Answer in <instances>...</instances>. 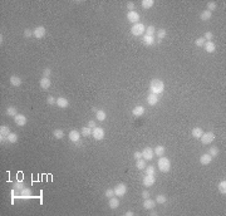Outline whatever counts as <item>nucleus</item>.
Returning a JSON list of instances; mask_svg holds the SVG:
<instances>
[{
	"mask_svg": "<svg viewBox=\"0 0 226 216\" xmlns=\"http://www.w3.org/2000/svg\"><path fill=\"white\" fill-rule=\"evenodd\" d=\"M165 91V83L160 79H153V81H151V83H149V92L153 94H161L163 93Z\"/></svg>",
	"mask_w": 226,
	"mask_h": 216,
	"instance_id": "f257e3e1",
	"label": "nucleus"
},
{
	"mask_svg": "<svg viewBox=\"0 0 226 216\" xmlns=\"http://www.w3.org/2000/svg\"><path fill=\"white\" fill-rule=\"evenodd\" d=\"M157 166H158V168H160L161 172L166 173V172H168V171L171 170V162H170V160H168L167 157L161 156V158H158Z\"/></svg>",
	"mask_w": 226,
	"mask_h": 216,
	"instance_id": "f03ea898",
	"label": "nucleus"
},
{
	"mask_svg": "<svg viewBox=\"0 0 226 216\" xmlns=\"http://www.w3.org/2000/svg\"><path fill=\"white\" fill-rule=\"evenodd\" d=\"M145 31H146V27L142 23H136V24H133V27L131 28V33H132V35H135V37L143 35Z\"/></svg>",
	"mask_w": 226,
	"mask_h": 216,
	"instance_id": "7ed1b4c3",
	"label": "nucleus"
},
{
	"mask_svg": "<svg viewBox=\"0 0 226 216\" xmlns=\"http://www.w3.org/2000/svg\"><path fill=\"white\" fill-rule=\"evenodd\" d=\"M92 136H93L95 141H102L104 138V136H106V132H104V129L102 127H95L92 131Z\"/></svg>",
	"mask_w": 226,
	"mask_h": 216,
	"instance_id": "20e7f679",
	"label": "nucleus"
},
{
	"mask_svg": "<svg viewBox=\"0 0 226 216\" xmlns=\"http://www.w3.org/2000/svg\"><path fill=\"white\" fill-rule=\"evenodd\" d=\"M200 139H201L202 145H210V143H212V142H214L215 135H214V132H203Z\"/></svg>",
	"mask_w": 226,
	"mask_h": 216,
	"instance_id": "39448f33",
	"label": "nucleus"
},
{
	"mask_svg": "<svg viewBox=\"0 0 226 216\" xmlns=\"http://www.w3.org/2000/svg\"><path fill=\"white\" fill-rule=\"evenodd\" d=\"M114 195L118 196V197H122V196L126 195L127 192V186L125 185V183H118V185L114 186Z\"/></svg>",
	"mask_w": 226,
	"mask_h": 216,
	"instance_id": "423d86ee",
	"label": "nucleus"
},
{
	"mask_svg": "<svg viewBox=\"0 0 226 216\" xmlns=\"http://www.w3.org/2000/svg\"><path fill=\"white\" fill-rule=\"evenodd\" d=\"M45 28L43 27V25H39V27H37L35 29H34V38L35 39H43L44 37H45Z\"/></svg>",
	"mask_w": 226,
	"mask_h": 216,
	"instance_id": "0eeeda50",
	"label": "nucleus"
},
{
	"mask_svg": "<svg viewBox=\"0 0 226 216\" xmlns=\"http://www.w3.org/2000/svg\"><path fill=\"white\" fill-rule=\"evenodd\" d=\"M153 155H155V152H153V150H152L151 147L143 148V151H142V158H145L146 161L153 160Z\"/></svg>",
	"mask_w": 226,
	"mask_h": 216,
	"instance_id": "6e6552de",
	"label": "nucleus"
},
{
	"mask_svg": "<svg viewBox=\"0 0 226 216\" xmlns=\"http://www.w3.org/2000/svg\"><path fill=\"white\" fill-rule=\"evenodd\" d=\"M14 122H15V125H18L19 127H24L28 122V118L24 114H17V116L14 117Z\"/></svg>",
	"mask_w": 226,
	"mask_h": 216,
	"instance_id": "1a4fd4ad",
	"label": "nucleus"
},
{
	"mask_svg": "<svg viewBox=\"0 0 226 216\" xmlns=\"http://www.w3.org/2000/svg\"><path fill=\"white\" fill-rule=\"evenodd\" d=\"M127 19L128 21H131L132 24H136V23H139V14L137 11H128L127 13Z\"/></svg>",
	"mask_w": 226,
	"mask_h": 216,
	"instance_id": "9d476101",
	"label": "nucleus"
},
{
	"mask_svg": "<svg viewBox=\"0 0 226 216\" xmlns=\"http://www.w3.org/2000/svg\"><path fill=\"white\" fill-rule=\"evenodd\" d=\"M155 182H156L155 176H149V175H146V176L143 177V186H145V187H151V186H153Z\"/></svg>",
	"mask_w": 226,
	"mask_h": 216,
	"instance_id": "9b49d317",
	"label": "nucleus"
},
{
	"mask_svg": "<svg viewBox=\"0 0 226 216\" xmlns=\"http://www.w3.org/2000/svg\"><path fill=\"white\" fill-rule=\"evenodd\" d=\"M24 182L21 180H18L17 182H14V185H13V192L11 193H20V191L24 189Z\"/></svg>",
	"mask_w": 226,
	"mask_h": 216,
	"instance_id": "f8f14e48",
	"label": "nucleus"
},
{
	"mask_svg": "<svg viewBox=\"0 0 226 216\" xmlns=\"http://www.w3.org/2000/svg\"><path fill=\"white\" fill-rule=\"evenodd\" d=\"M50 84H52V81H50L49 78H45V77H42V79H40V82H39V85H40V88H42L43 91L49 89Z\"/></svg>",
	"mask_w": 226,
	"mask_h": 216,
	"instance_id": "ddd939ff",
	"label": "nucleus"
},
{
	"mask_svg": "<svg viewBox=\"0 0 226 216\" xmlns=\"http://www.w3.org/2000/svg\"><path fill=\"white\" fill-rule=\"evenodd\" d=\"M69 139L73 142V143H77L78 141H81V133L78 131H75V129H73V131L69 132Z\"/></svg>",
	"mask_w": 226,
	"mask_h": 216,
	"instance_id": "4468645a",
	"label": "nucleus"
},
{
	"mask_svg": "<svg viewBox=\"0 0 226 216\" xmlns=\"http://www.w3.org/2000/svg\"><path fill=\"white\" fill-rule=\"evenodd\" d=\"M212 161V157L210 156L209 153H203L201 155V157H200V163L202 165V166H207V165L211 163Z\"/></svg>",
	"mask_w": 226,
	"mask_h": 216,
	"instance_id": "2eb2a0df",
	"label": "nucleus"
},
{
	"mask_svg": "<svg viewBox=\"0 0 226 216\" xmlns=\"http://www.w3.org/2000/svg\"><path fill=\"white\" fill-rule=\"evenodd\" d=\"M143 207L146 209V210H152V209L156 207V201L155 200H151V199H145V201H143Z\"/></svg>",
	"mask_w": 226,
	"mask_h": 216,
	"instance_id": "dca6fc26",
	"label": "nucleus"
},
{
	"mask_svg": "<svg viewBox=\"0 0 226 216\" xmlns=\"http://www.w3.org/2000/svg\"><path fill=\"white\" fill-rule=\"evenodd\" d=\"M158 96L157 94H153V93H149L147 96V103L149 104V106H156V104L158 103Z\"/></svg>",
	"mask_w": 226,
	"mask_h": 216,
	"instance_id": "f3484780",
	"label": "nucleus"
},
{
	"mask_svg": "<svg viewBox=\"0 0 226 216\" xmlns=\"http://www.w3.org/2000/svg\"><path fill=\"white\" fill-rule=\"evenodd\" d=\"M57 106L59 108H67L69 106V102L65 97H58L57 98Z\"/></svg>",
	"mask_w": 226,
	"mask_h": 216,
	"instance_id": "a211bd4d",
	"label": "nucleus"
},
{
	"mask_svg": "<svg viewBox=\"0 0 226 216\" xmlns=\"http://www.w3.org/2000/svg\"><path fill=\"white\" fill-rule=\"evenodd\" d=\"M145 107L143 106H136L135 108H133V111H132V114L135 117H141V116H143L145 114Z\"/></svg>",
	"mask_w": 226,
	"mask_h": 216,
	"instance_id": "6ab92c4d",
	"label": "nucleus"
},
{
	"mask_svg": "<svg viewBox=\"0 0 226 216\" xmlns=\"http://www.w3.org/2000/svg\"><path fill=\"white\" fill-rule=\"evenodd\" d=\"M10 84L13 85V87H19V85L21 84V78L19 77V75L13 74L10 77Z\"/></svg>",
	"mask_w": 226,
	"mask_h": 216,
	"instance_id": "aec40b11",
	"label": "nucleus"
},
{
	"mask_svg": "<svg viewBox=\"0 0 226 216\" xmlns=\"http://www.w3.org/2000/svg\"><path fill=\"white\" fill-rule=\"evenodd\" d=\"M108 206H109V209H112V210H116L119 206V200L113 196V197H111L109 201H108Z\"/></svg>",
	"mask_w": 226,
	"mask_h": 216,
	"instance_id": "412c9836",
	"label": "nucleus"
},
{
	"mask_svg": "<svg viewBox=\"0 0 226 216\" xmlns=\"http://www.w3.org/2000/svg\"><path fill=\"white\" fill-rule=\"evenodd\" d=\"M203 48H205V50L207 53H214L216 50V45H215V43H212V42H206L203 44Z\"/></svg>",
	"mask_w": 226,
	"mask_h": 216,
	"instance_id": "4be33fe9",
	"label": "nucleus"
},
{
	"mask_svg": "<svg viewBox=\"0 0 226 216\" xmlns=\"http://www.w3.org/2000/svg\"><path fill=\"white\" fill-rule=\"evenodd\" d=\"M19 195H20V197H23V199H30L31 197V190L29 189V187H24Z\"/></svg>",
	"mask_w": 226,
	"mask_h": 216,
	"instance_id": "5701e85b",
	"label": "nucleus"
},
{
	"mask_svg": "<svg viewBox=\"0 0 226 216\" xmlns=\"http://www.w3.org/2000/svg\"><path fill=\"white\" fill-rule=\"evenodd\" d=\"M165 151H166V148H165L163 146H161V145L156 146V147L153 148V152H155V155H156V156H158V157L163 156V155H165Z\"/></svg>",
	"mask_w": 226,
	"mask_h": 216,
	"instance_id": "b1692460",
	"label": "nucleus"
},
{
	"mask_svg": "<svg viewBox=\"0 0 226 216\" xmlns=\"http://www.w3.org/2000/svg\"><path fill=\"white\" fill-rule=\"evenodd\" d=\"M95 118H97L98 121H106V118H107V114H106V112L104 111H102V109H98L97 112H95Z\"/></svg>",
	"mask_w": 226,
	"mask_h": 216,
	"instance_id": "393cba45",
	"label": "nucleus"
},
{
	"mask_svg": "<svg viewBox=\"0 0 226 216\" xmlns=\"http://www.w3.org/2000/svg\"><path fill=\"white\" fill-rule=\"evenodd\" d=\"M202 133H203L202 128H200V127H195V128L192 129V137L193 138H201Z\"/></svg>",
	"mask_w": 226,
	"mask_h": 216,
	"instance_id": "a878e982",
	"label": "nucleus"
},
{
	"mask_svg": "<svg viewBox=\"0 0 226 216\" xmlns=\"http://www.w3.org/2000/svg\"><path fill=\"white\" fill-rule=\"evenodd\" d=\"M211 17H212V13H211V11H209V10H203V11L201 13V15H200L201 20H203V21L210 20V19H211Z\"/></svg>",
	"mask_w": 226,
	"mask_h": 216,
	"instance_id": "bb28decb",
	"label": "nucleus"
},
{
	"mask_svg": "<svg viewBox=\"0 0 226 216\" xmlns=\"http://www.w3.org/2000/svg\"><path fill=\"white\" fill-rule=\"evenodd\" d=\"M6 114L14 118V117L18 114V111H17V108H15L14 106H9L8 108H6Z\"/></svg>",
	"mask_w": 226,
	"mask_h": 216,
	"instance_id": "cd10ccee",
	"label": "nucleus"
},
{
	"mask_svg": "<svg viewBox=\"0 0 226 216\" xmlns=\"http://www.w3.org/2000/svg\"><path fill=\"white\" fill-rule=\"evenodd\" d=\"M53 137L55 139H62L63 137H64V132H63L62 129H59V128L54 129V131H53Z\"/></svg>",
	"mask_w": 226,
	"mask_h": 216,
	"instance_id": "c85d7f7f",
	"label": "nucleus"
},
{
	"mask_svg": "<svg viewBox=\"0 0 226 216\" xmlns=\"http://www.w3.org/2000/svg\"><path fill=\"white\" fill-rule=\"evenodd\" d=\"M10 128L8 126H1L0 127V136H4V137H8L10 135Z\"/></svg>",
	"mask_w": 226,
	"mask_h": 216,
	"instance_id": "c756f323",
	"label": "nucleus"
},
{
	"mask_svg": "<svg viewBox=\"0 0 226 216\" xmlns=\"http://www.w3.org/2000/svg\"><path fill=\"white\" fill-rule=\"evenodd\" d=\"M217 189H219V192L222 193V195H225V193H226V181L225 180H222V181L219 182Z\"/></svg>",
	"mask_w": 226,
	"mask_h": 216,
	"instance_id": "7c9ffc66",
	"label": "nucleus"
},
{
	"mask_svg": "<svg viewBox=\"0 0 226 216\" xmlns=\"http://www.w3.org/2000/svg\"><path fill=\"white\" fill-rule=\"evenodd\" d=\"M143 43H145L146 45H152V44L155 43V38L145 34V35H143Z\"/></svg>",
	"mask_w": 226,
	"mask_h": 216,
	"instance_id": "2f4dec72",
	"label": "nucleus"
},
{
	"mask_svg": "<svg viewBox=\"0 0 226 216\" xmlns=\"http://www.w3.org/2000/svg\"><path fill=\"white\" fill-rule=\"evenodd\" d=\"M153 4H155L153 0H143V1L141 3V5H142L143 9H149V8H152V6H153Z\"/></svg>",
	"mask_w": 226,
	"mask_h": 216,
	"instance_id": "473e14b6",
	"label": "nucleus"
},
{
	"mask_svg": "<svg viewBox=\"0 0 226 216\" xmlns=\"http://www.w3.org/2000/svg\"><path fill=\"white\" fill-rule=\"evenodd\" d=\"M18 135L17 133H14V132H11L10 135L8 136V142H10V143H17L18 142Z\"/></svg>",
	"mask_w": 226,
	"mask_h": 216,
	"instance_id": "72a5a7b5",
	"label": "nucleus"
},
{
	"mask_svg": "<svg viewBox=\"0 0 226 216\" xmlns=\"http://www.w3.org/2000/svg\"><path fill=\"white\" fill-rule=\"evenodd\" d=\"M146 35H149V37H153L155 33H156V28L153 27V25H149V27L146 28Z\"/></svg>",
	"mask_w": 226,
	"mask_h": 216,
	"instance_id": "f704fd0d",
	"label": "nucleus"
},
{
	"mask_svg": "<svg viewBox=\"0 0 226 216\" xmlns=\"http://www.w3.org/2000/svg\"><path fill=\"white\" fill-rule=\"evenodd\" d=\"M82 135H83V137H89V136L92 135V128H89L88 126H85L82 128Z\"/></svg>",
	"mask_w": 226,
	"mask_h": 216,
	"instance_id": "c9c22d12",
	"label": "nucleus"
},
{
	"mask_svg": "<svg viewBox=\"0 0 226 216\" xmlns=\"http://www.w3.org/2000/svg\"><path fill=\"white\" fill-rule=\"evenodd\" d=\"M136 167L138 168V170H143V168H146V161L143 160V158H139V160H137V162H136Z\"/></svg>",
	"mask_w": 226,
	"mask_h": 216,
	"instance_id": "e433bc0d",
	"label": "nucleus"
},
{
	"mask_svg": "<svg viewBox=\"0 0 226 216\" xmlns=\"http://www.w3.org/2000/svg\"><path fill=\"white\" fill-rule=\"evenodd\" d=\"M145 171H146V175H149V176H156V168L153 166H148V167L146 166Z\"/></svg>",
	"mask_w": 226,
	"mask_h": 216,
	"instance_id": "4c0bfd02",
	"label": "nucleus"
},
{
	"mask_svg": "<svg viewBox=\"0 0 226 216\" xmlns=\"http://www.w3.org/2000/svg\"><path fill=\"white\" fill-rule=\"evenodd\" d=\"M155 201H156V204H165V202L167 201V197L165 195H157Z\"/></svg>",
	"mask_w": 226,
	"mask_h": 216,
	"instance_id": "58836bf2",
	"label": "nucleus"
},
{
	"mask_svg": "<svg viewBox=\"0 0 226 216\" xmlns=\"http://www.w3.org/2000/svg\"><path fill=\"white\" fill-rule=\"evenodd\" d=\"M207 153H209V155H210V156H211L212 158H215V157L219 155V148H217V147H211V148H210V150H209V152H207Z\"/></svg>",
	"mask_w": 226,
	"mask_h": 216,
	"instance_id": "ea45409f",
	"label": "nucleus"
},
{
	"mask_svg": "<svg viewBox=\"0 0 226 216\" xmlns=\"http://www.w3.org/2000/svg\"><path fill=\"white\" fill-rule=\"evenodd\" d=\"M166 35H167V31L165 30V29H160L157 31V38H158V40H162L163 38H166Z\"/></svg>",
	"mask_w": 226,
	"mask_h": 216,
	"instance_id": "a19ab883",
	"label": "nucleus"
},
{
	"mask_svg": "<svg viewBox=\"0 0 226 216\" xmlns=\"http://www.w3.org/2000/svg\"><path fill=\"white\" fill-rule=\"evenodd\" d=\"M206 43V40H205V38L203 37H201V38H197V39L195 40V45L196 47H203V44Z\"/></svg>",
	"mask_w": 226,
	"mask_h": 216,
	"instance_id": "79ce46f5",
	"label": "nucleus"
},
{
	"mask_svg": "<svg viewBox=\"0 0 226 216\" xmlns=\"http://www.w3.org/2000/svg\"><path fill=\"white\" fill-rule=\"evenodd\" d=\"M216 8H217V4H216L215 1H209L207 3V10L209 11L212 13V10H216Z\"/></svg>",
	"mask_w": 226,
	"mask_h": 216,
	"instance_id": "37998d69",
	"label": "nucleus"
},
{
	"mask_svg": "<svg viewBox=\"0 0 226 216\" xmlns=\"http://www.w3.org/2000/svg\"><path fill=\"white\" fill-rule=\"evenodd\" d=\"M104 195H106V197H108V199H111V197H113V196H116V195H114V190H113V189H108V190H106Z\"/></svg>",
	"mask_w": 226,
	"mask_h": 216,
	"instance_id": "c03bdc74",
	"label": "nucleus"
},
{
	"mask_svg": "<svg viewBox=\"0 0 226 216\" xmlns=\"http://www.w3.org/2000/svg\"><path fill=\"white\" fill-rule=\"evenodd\" d=\"M34 35V30L31 29H25L24 30V38H31Z\"/></svg>",
	"mask_w": 226,
	"mask_h": 216,
	"instance_id": "a18cd8bd",
	"label": "nucleus"
},
{
	"mask_svg": "<svg viewBox=\"0 0 226 216\" xmlns=\"http://www.w3.org/2000/svg\"><path fill=\"white\" fill-rule=\"evenodd\" d=\"M47 103L50 104V106H53V104H57V99H55V98H54L53 96H48V98H47Z\"/></svg>",
	"mask_w": 226,
	"mask_h": 216,
	"instance_id": "49530a36",
	"label": "nucleus"
},
{
	"mask_svg": "<svg viewBox=\"0 0 226 216\" xmlns=\"http://www.w3.org/2000/svg\"><path fill=\"white\" fill-rule=\"evenodd\" d=\"M203 38H205V40H207V42H211V39L214 38V34H212L211 31H206Z\"/></svg>",
	"mask_w": 226,
	"mask_h": 216,
	"instance_id": "de8ad7c7",
	"label": "nucleus"
},
{
	"mask_svg": "<svg viewBox=\"0 0 226 216\" xmlns=\"http://www.w3.org/2000/svg\"><path fill=\"white\" fill-rule=\"evenodd\" d=\"M50 74H52V71H50V68H45V69L43 71V77L49 78V77H50Z\"/></svg>",
	"mask_w": 226,
	"mask_h": 216,
	"instance_id": "09e8293b",
	"label": "nucleus"
},
{
	"mask_svg": "<svg viewBox=\"0 0 226 216\" xmlns=\"http://www.w3.org/2000/svg\"><path fill=\"white\" fill-rule=\"evenodd\" d=\"M135 3H132V1H128L127 3V9H128V11H133L135 10Z\"/></svg>",
	"mask_w": 226,
	"mask_h": 216,
	"instance_id": "8fccbe9b",
	"label": "nucleus"
},
{
	"mask_svg": "<svg viewBox=\"0 0 226 216\" xmlns=\"http://www.w3.org/2000/svg\"><path fill=\"white\" fill-rule=\"evenodd\" d=\"M88 127H89V128H95V127H97V122H95V121H93V119H91L89 122H88Z\"/></svg>",
	"mask_w": 226,
	"mask_h": 216,
	"instance_id": "3c124183",
	"label": "nucleus"
},
{
	"mask_svg": "<svg viewBox=\"0 0 226 216\" xmlns=\"http://www.w3.org/2000/svg\"><path fill=\"white\" fill-rule=\"evenodd\" d=\"M133 157L136 158V161L139 160V158H142V152H138V151L135 152V153H133Z\"/></svg>",
	"mask_w": 226,
	"mask_h": 216,
	"instance_id": "603ef678",
	"label": "nucleus"
},
{
	"mask_svg": "<svg viewBox=\"0 0 226 216\" xmlns=\"http://www.w3.org/2000/svg\"><path fill=\"white\" fill-rule=\"evenodd\" d=\"M149 197V192L148 191H142V199H148Z\"/></svg>",
	"mask_w": 226,
	"mask_h": 216,
	"instance_id": "864d4df0",
	"label": "nucleus"
},
{
	"mask_svg": "<svg viewBox=\"0 0 226 216\" xmlns=\"http://www.w3.org/2000/svg\"><path fill=\"white\" fill-rule=\"evenodd\" d=\"M0 142H1V143H5V142H8V137H4V136H0Z\"/></svg>",
	"mask_w": 226,
	"mask_h": 216,
	"instance_id": "5fc2aeb1",
	"label": "nucleus"
},
{
	"mask_svg": "<svg viewBox=\"0 0 226 216\" xmlns=\"http://www.w3.org/2000/svg\"><path fill=\"white\" fill-rule=\"evenodd\" d=\"M149 211H151V212H149V214H151L152 216H156V215H157V211H155L153 209H152V210H149Z\"/></svg>",
	"mask_w": 226,
	"mask_h": 216,
	"instance_id": "6e6d98bb",
	"label": "nucleus"
},
{
	"mask_svg": "<svg viewBox=\"0 0 226 216\" xmlns=\"http://www.w3.org/2000/svg\"><path fill=\"white\" fill-rule=\"evenodd\" d=\"M133 215H135V214H133L132 211H127L126 212V216H133Z\"/></svg>",
	"mask_w": 226,
	"mask_h": 216,
	"instance_id": "4d7b16f0",
	"label": "nucleus"
},
{
	"mask_svg": "<svg viewBox=\"0 0 226 216\" xmlns=\"http://www.w3.org/2000/svg\"><path fill=\"white\" fill-rule=\"evenodd\" d=\"M0 42H4V37H3V34H1V35H0Z\"/></svg>",
	"mask_w": 226,
	"mask_h": 216,
	"instance_id": "13d9d810",
	"label": "nucleus"
},
{
	"mask_svg": "<svg viewBox=\"0 0 226 216\" xmlns=\"http://www.w3.org/2000/svg\"><path fill=\"white\" fill-rule=\"evenodd\" d=\"M97 111H98V109H97V108H95V107H93V108H92V112H97Z\"/></svg>",
	"mask_w": 226,
	"mask_h": 216,
	"instance_id": "bf43d9fd",
	"label": "nucleus"
}]
</instances>
